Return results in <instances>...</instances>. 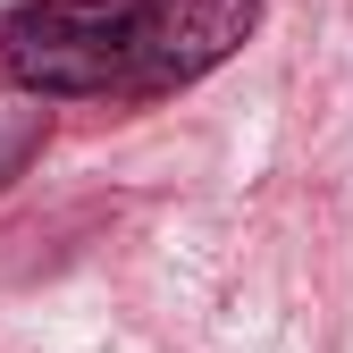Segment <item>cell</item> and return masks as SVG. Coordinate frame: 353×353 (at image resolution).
<instances>
[{"mask_svg": "<svg viewBox=\"0 0 353 353\" xmlns=\"http://www.w3.org/2000/svg\"><path fill=\"white\" fill-rule=\"evenodd\" d=\"M143 0H34L0 17V76L26 93H126Z\"/></svg>", "mask_w": 353, "mask_h": 353, "instance_id": "1", "label": "cell"}, {"mask_svg": "<svg viewBox=\"0 0 353 353\" xmlns=\"http://www.w3.org/2000/svg\"><path fill=\"white\" fill-rule=\"evenodd\" d=\"M252 26H261V0H143L126 101H152V93H176V84L210 76L228 51H244Z\"/></svg>", "mask_w": 353, "mask_h": 353, "instance_id": "2", "label": "cell"}]
</instances>
